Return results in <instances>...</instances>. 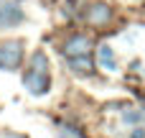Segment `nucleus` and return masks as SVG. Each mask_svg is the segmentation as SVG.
Returning <instances> with one entry per match:
<instances>
[{
    "mask_svg": "<svg viewBox=\"0 0 145 138\" xmlns=\"http://www.w3.org/2000/svg\"><path fill=\"white\" fill-rule=\"evenodd\" d=\"M84 20L89 26H94V28H102V26H107L112 20V8L107 3H92L87 8V13H84Z\"/></svg>",
    "mask_w": 145,
    "mask_h": 138,
    "instance_id": "7ed1b4c3",
    "label": "nucleus"
},
{
    "mask_svg": "<svg viewBox=\"0 0 145 138\" xmlns=\"http://www.w3.org/2000/svg\"><path fill=\"white\" fill-rule=\"evenodd\" d=\"M133 138H145V131H143V128H135V133H133Z\"/></svg>",
    "mask_w": 145,
    "mask_h": 138,
    "instance_id": "9d476101",
    "label": "nucleus"
},
{
    "mask_svg": "<svg viewBox=\"0 0 145 138\" xmlns=\"http://www.w3.org/2000/svg\"><path fill=\"white\" fill-rule=\"evenodd\" d=\"M23 85L31 95H43L51 85V77H48V59L43 51H36L31 56V67L28 72L23 74Z\"/></svg>",
    "mask_w": 145,
    "mask_h": 138,
    "instance_id": "f257e3e1",
    "label": "nucleus"
},
{
    "mask_svg": "<svg viewBox=\"0 0 145 138\" xmlns=\"http://www.w3.org/2000/svg\"><path fill=\"white\" fill-rule=\"evenodd\" d=\"M23 20V10L18 3H0V28H10Z\"/></svg>",
    "mask_w": 145,
    "mask_h": 138,
    "instance_id": "39448f33",
    "label": "nucleus"
},
{
    "mask_svg": "<svg viewBox=\"0 0 145 138\" xmlns=\"http://www.w3.org/2000/svg\"><path fill=\"white\" fill-rule=\"evenodd\" d=\"M66 64H69V69L76 72V74H89V72L94 69V61L89 59V54H82V56H66Z\"/></svg>",
    "mask_w": 145,
    "mask_h": 138,
    "instance_id": "423d86ee",
    "label": "nucleus"
},
{
    "mask_svg": "<svg viewBox=\"0 0 145 138\" xmlns=\"http://www.w3.org/2000/svg\"><path fill=\"white\" fill-rule=\"evenodd\" d=\"M61 51H64V56H82V54H89V51H92V38L84 36V33H74V36H69V38L64 41Z\"/></svg>",
    "mask_w": 145,
    "mask_h": 138,
    "instance_id": "20e7f679",
    "label": "nucleus"
},
{
    "mask_svg": "<svg viewBox=\"0 0 145 138\" xmlns=\"http://www.w3.org/2000/svg\"><path fill=\"white\" fill-rule=\"evenodd\" d=\"M59 138H87L79 128H74V125H61L59 128Z\"/></svg>",
    "mask_w": 145,
    "mask_h": 138,
    "instance_id": "6e6552de",
    "label": "nucleus"
},
{
    "mask_svg": "<svg viewBox=\"0 0 145 138\" xmlns=\"http://www.w3.org/2000/svg\"><path fill=\"white\" fill-rule=\"evenodd\" d=\"M5 138H23V136H15V133H10V136H5Z\"/></svg>",
    "mask_w": 145,
    "mask_h": 138,
    "instance_id": "9b49d317",
    "label": "nucleus"
},
{
    "mask_svg": "<svg viewBox=\"0 0 145 138\" xmlns=\"http://www.w3.org/2000/svg\"><path fill=\"white\" fill-rule=\"evenodd\" d=\"M99 61H102V67L110 69V72L117 69V59H115V51H112L110 46H99Z\"/></svg>",
    "mask_w": 145,
    "mask_h": 138,
    "instance_id": "0eeeda50",
    "label": "nucleus"
},
{
    "mask_svg": "<svg viewBox=\"0 0 145 138\" xmlns=\"http://www.w3.org/2000/svg\"><path fill=\"white\" fill-rule=\"evenodd\" d=\"M140 118H143L140 113H125V123H138Z\"/></svg>",
    "mask_w": 145,
    "mask_h": 138,
    "instance_id": "1a4fd4ad",
    "label": "nucleus"
},
{
    "mask_svg": "<svg viewBox=\"0 0 145 138\" xmlns=\"http://www.w3.org/2000/svg\"><path fill=\"white\" fill-rule=\"evenodd\" d=\"M23 61V44L20 41H0V69L13 72Z\"/></svg>",
    "mask_w": 145,
    "mask_h": 138,
    "instance_id": "f03ea898",
    "label": "nucleus"
}]
</instances>
